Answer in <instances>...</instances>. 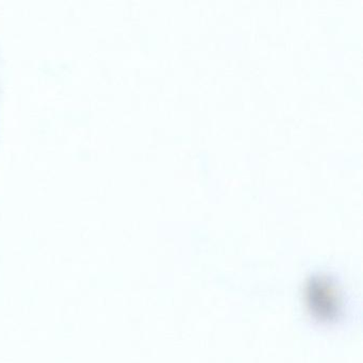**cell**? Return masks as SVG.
I'll return each mask as SVG.
<instances>
[{
    "label": "cell",
    "mask_w": 363,
    "mask_h": 363,
    "mask_svg": "<svg viewBox=\"0 0 363 363\" xmlns=\"http://www.w3.org/2000/svg\"><path fill=\"white\" fill-rule=\"evenodd\" d=\"M307 298L310 311L318 320L333 322L339 318L342 311L341 297L337 286L327 276L311 279L308 284Z\"/></svg>",
    "instance_id": "obj_1"
}]
</instances>
